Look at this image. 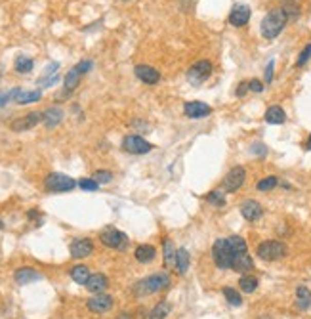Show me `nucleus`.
Wrapping results in <instances>:
<instances>
[{
    "label": "nucleus",
    "mask_w": 311,
    "mask_h": 319,
    "mask_svg": "<svg viewBox=\"0 0 311 319\" xmlns=\"http://www.w3.org/2000/svg\"><path fill=\"white\" fill-rule=\"evenodd\" d=\"M33 60L27 58V55H17L15 58V71L21 73V75H25V73H31L33 71Z\"/></svg>",
    "instance_id": "nucleus-33"
},
{
    "label": "nucleus",
    "mask_w": 311,
    "mask_h": 319,
    "mask_svg": "<svg viewBox=\"0 0 311 319\" xmlns=\"http://www.w3.org/2000/svg\"><path fill=\"white\" fill-rule=\"evenodd\" d=\"M286 245L281 241H264L258 245L256 254L258 258H262L264 262H277V260L286 256Z\"/></svg>",
    "instance_id": "nucleus-4"
},
{
    "label": "nucleus",
    "mask_w": 311,
    "mask_h": 319,
    "mask_svg": "<svg viewBox=\"0 0 311 319\" xmlns=\"http://www.w3.org/2000/svg\"><path fill=\"white\" fill-rule=\"evenodd\" d=\"M14 279H15V283H17V285H29V283H34V281L42 279V273H38L36 270L25 266V268H20V270L15 272Z\"/></svg>",
    "instance_id": "nucleus-17"
},
{
    "label": "nucleus",
    "mask_w": 311,
    "mask_h": 319,
    "mask_svg": "<svg viewBox=\"0 0 311 319\" xmlns=\"http://www.w3.org/2000/svg\"><path fill=\"white\" fill-rule=\"evenodd\" d=\"M223 296H225V300H227L231 306H241L243 304V296L239 294V291L231 289V287H225V289H223Z\"/></svg>",
    "instance_id": "nucleus-35"
},
{
    "label": "nucleus",
    "mask_w": 311,
    "mask_h": 319,
    "mask_svg": "<svg viewBox=\"0 0 311 319\" xmlns=\"http://www.w3.org/2000/svg\"><path fill=\"white\" fill-rule=\"evenodd\" d=\"M10 100H14V90H8V92H0V107L6 105Z\"/></svg>",
    "instance_id": "nucleus-41"
},
{
    "label": "nucleus",
    "mask_w": 311,
    "mask_h": 319,
    "mask_svg": "<svg viewBox=\"0 0 311 319\" xmlns=\"http://www.w3.org/2000/svg\"><path fill=\"white\" fill-rule=\"evenodd\" d=\"M258 277H254V275H246L244 273L243 277H241V281H239V287H241V291L246 292V294H250V292H254L258 289Z\"/></svg>",
    "instance_id": "nucleus-30"
},
{
    "label": "nucleus",
    "mask_w": 311,
    "mask_h": 319,
    "mask_svg": "<svg viewBox=\"0 0 311 319\" xmlns=\"http://www.w3.org/2000/svg\"><path fill=\"white\" fill-rule=\"evenodd\" d=\"M57 69H60V63H57V61H52V63H48L46 69H44V73H42V77L38 79V82H36V84H38L41 88H48V86L55 84V82L60 81Z\"/></svg>",
    "instance_id": "nucleus-16"
},
{
    "label": "nucleus",
    "mask_w": 311,
    "mask_h": 319,
    "mask_svg": "<svg viewBox=\"0 0 311 319\" xmlns=\"http://www.w3.org/2000/svg\"><path fill=\"white\" fill-rule=\"evenodd\" d=\"M42 92L41 90H20L14 88V100L20 105H27V103H34L41 100Z\"/></svg>",
    "instance_id": "nucleus-19"
},
{
    "label": "nucleus",
    "mask_w": 311,
    "mask_h": 319,
    "mask_svg": "<svg viewBox=\"0 0 311 319\" xmlns=\"http://www.w3.org/2000/svg\"><path fill=\"white\" fill-rule=\"evenodd\" d=\"M42 115H44V124H46L48 128H55V126H57V124L63 121V111H61L60 107L46 109Z\"/></svg>",
    "instance_id": "nucleus-25"
},
{
    "label": "nucleus",
    "mask_w": 311,
    "mask_h": 319,
    "mask_svg": "<svg viewBox=\"0 0 311 319\" xmlns=\"http://www.w3.org/2000/svg\"><path fill=\"white\" fill-rule=\"evenodd\" d=\"M44 187L50 193H67V191H73L76 187V182L71 176H65L61 172H52L44 180Z\"/></svg>",
    "instance_id": "nucleus-5"
},
{
    "label": "nucleus",
    "mask_w": 311,
    "mask_h": 319,
    "mask_svg": "<svg viewBox=\"0 0 311 319\" xmlns=\"http://www.w3.org/2000/svg\"><path fill=\"white\" fill-rule=\"evenodd\" d=\"M94 252V243L90 239H74L71 243V256L73 258H86Z\"/></svg>",
    "instance_id": "nucleus-15"
},
{
    "label": "nucleus",
    "mask_w": 311,
    "mask_h": 319,
    "mask_svg": "<svg viewBox=\"0 0 311 319\" xmlns=\"http://www.w3.org/2000/svg\"><path fill=\"white\" fill-rule=\"evenodd\" d=\"M102 243L109 249H116V251H124L126 249V245H128V237H126V233H122V231L115 230V228H107V230L102 231Z\"/></svg>",
    "instance_id": "nucleus-6"
},
{
    "label": "nucleus",
    "mask_w": 311,
    "mask_h": 319,
    "mask_svg": "<svg viewBox=\"0 0 311 319\" xmlns=\"http://www.w3.org/2000/svg\"><path fill=\"white\" fill-rule=\"evenodd\" d=\"M122 149L132 153V155H145L153 149V145L140 136H126L122 140Z\"/></svg>",
    "instance_id": "nucleus-9"
},
{
    "label": "nucleus",
    "mask_w": 311,
    "mask_h": 319,
    "mask_svg": "<svg viewBox=\"0 0 311 319\" xmlns=\"http://www.w3.org/2000/svg\"><path fill=\"white\" fill-rule=\"evenodd\" d=\"M134 71H135V77L140 81L145 82V84H157V82L161 81V73L157 69L149 67V65H138Z\"/></svg>",
    "instance_id": "nucleus-18"
},
{
    "label": "nucleus",
    "mask_w": 311,
    "mask_h": 319,
    "mask_svg": "<svg viewBox=\"0 0 311 319\" xmlns=\"http://www.w3.org/2000/svg\"><path fill=\"white\" fill-rule=\"evenodd\" d=\"M252 268H254V262H252L248 252H243V254L235 256L233 264H231V270H235V272H239V273H248Z\"/></svg>",
    "instance_id": "nucleus-21"
},
{
    "label": "nucleus",
    "mask_w": 311,
    "mask_h": 319,
    "mask_svg": "<svg viewBox=\"0 0 311 319\" xmlns=\"http://www.w3.org/2000/svg\"><path fill=\"white\" fill-rule=\"evenodd\" d=\"M134 256L138 262H142V264H149V262H153L157 256V249L153 245H140L138 249H135Z\"/></svg>",
    "instance_id": "nucleus-22"
},
{
    "label": "nucleus",
    "mask_w": 311,
    "mask_h": 319,
    "mask_svg": "<svg viewBox=\"0 0 311 319\" xmlns=\"http://www.w3.org/2000/svg\"><path fill=\"white\" fill-rule=\"evenodd\" d=\"M41 121H44V115L34 111V113H29V115L21 117V119H15V121L12 122V130H14V132H25V130L34 128Z\"/></svg>",
    "instance_id": "nucleus-10"
},
{
    "label": "nucleus",
    "mask_w": 311,
    "mask_h": 319,
    "mask_svg": "<svg viewBox=\"0 0 311 319\" xmlns=\"http://www.w3.org/2000/svg\"><path fill=\"white\" fill-rule=\"evenodd\" d=\"M296 304L300 310H307L311 306V291L307 287H298L296 289Z\"/></svg>",
    "instance_id": "nucleus-27"
},
{
    "label": "nucleus",
    "mask_w": 311,
    "mask_h": 319,
    "mask_svg": "<svg viewBox=\"0 0 311 319\" xmlns=\"http://www.w3.org/2000/svg\"><path fill=\"white\" fill-rule=\"evenodd\" d=\"M107 287H109V281L103 273H94V275H90L88 283H86V289H88L90 292H94V294L103 292Z\"/></svg>",
    "instance_id": "nucleus-20"
},
{
    "label": "nucleus",
    "mask_w": 311,
    "mask_h": 319,
    "mask_svg": "<svg viewBox=\"0 0 311 319\" xmlns=\"http://www.w3.org/2000/svg\"><path fill=\"white\" fill-rule=\"evenodd\" d=\"M273 69H275V61L271 60L269 63H267V67H265V82H267V84L273 81Z\"/></svg>",
    "instance_id": "nucleus-42"
},
{
    "label": "nucleus",
    "mask_w": 311,
    "mask_h": 319,
    "mask_svg": "<svg viewBox=\"0 0 311 319\" xmlns=\"http://www.w3.org/2000/svg\"><path fill=\"white\" fill-rule=\"evenodd\" d=\"M286 121V113L281 105H271L267 111H265V122L269 124H283Z\"/></svg>",
    "instance_id": "nucleus-23"
},
{
    "label": "nucleus",
    "mask_w": 311,
    "mask_h": 319,
    "mask_svg": "<svg viewBox=\"0 0 311 319\" xmlns=\"http://www.w3.org/2000/svg\"><path fill=\"white\" fill-rule=\"evenodd\" d=\"M81 77H82V73L79 71V67L74 65V67L67 73V77H65V86H63V94H69V92H73V90L76 88V84L81 82Z\"/></svg>",
    "instance_id": "nucleus-26"
},
{
    "label": "nucleus",
    "mask_w": 311,
    "mask_h": 319,
    "mask_svg": "<svg viewBox=\"0 0 311 319\" xmlns=\"http://www.w3.org/2000/svg\"><path fill=\"white\" fill-rule=\"evenodd\" d=\"M183 113L189 119H204L212 113V107L204 102H187L183 105Z\"/></svg>",
    "instance_id": "nucleus-12"
},
{
    "label": "nucleus",
    "mask_w": 311,
    "mask_h": 319,
    "mask_svg": "<svg viewBox=\"0 0 311 319\" xmlns=\"http://www.w3.org/2000/svg\"><path fill=\"white\" fill-rule=\"evenodd\" d=\"M119 319H132L130 317V313H126V312H122L121 315H119Z\"/></svg>",
    "instance_id": "nucleus-45"
},
{
    "label": "nucleus",
    "mask_w": 311,
    "mask_h": 319,
    "mask_svg": "<svg viewBox=\"0 0 311 319\" xmlns=\"http://www.w3.org/2000/svg\"><path fill=\"white\" fill-rule=\"evenodd\" d=\"M286 21H288V17H286V14L283 12V8H275V10H271L269 14L262 20V25H260L262 36L267 39V41L277 39L279 34L283 33Z\"/></svg>",
    "instance_id": "nucleus-1"
},
{
    "label": "nucleus",
    "mask_w": 311,
    "mask_h": 319,
    "mask_svg": "<svg viewBox=\"0 0 311 319\" xmlns=\"http://www.w3.org/2000/svg\"><path fill=\"white\" fill-rule=\"evenodd\" d=\"M94 180L98 183H109L111 180H113V174L109 172V170H98L94 174Z\"/></svg>",
    "instance_id": "nucleus-38"
},
{
    "label": "nucleus",
    "mask_w": 311,
    "mask_h": 319,
    "mask_svg": "<svg viewBox=\"0 0 311 319\" xmlns=\"http://www.w3.org/2000/svg\"><path fill=\"white\" fill-rule=\"evenodd\" d=\"M283 12L288 20H296L300 15V0H283Z\"/></svg>",
    "instance_id": "nucleus-29"
},
{
    "label": "nucleus",
    "mask_w": 311,
    "mask_h": 319,
    "mask_svg": "<svg viewBox=\"0 0 311 319\" xmlns=\"http://www.w3.org/2000/svg\"><path fill=\"white\" fill-rule=\"evenodd\" d=\"M210 73H212V63L206 60H201L197 61L195 65H191V69L187 71V81L197 86V84L206 81L210 77Z\"/></svg>",
    "instance_id": "nucleus-8"
},
{
    "label": "nucleus",
    "mask_w": 311,
    "mask_h": 319,
    "mask_svg": "<svg viewBox=\"0 0 311 319\" xmlns=\"http://www.w3.org/2000/svg\"><path fill=\"white\" fill-rule=\"evenodd\" d=\"M248 21H250V8L246 6V4L233 6V10H231L229 14V23L233 27H244Z\"/></svg>",
    "instance_id": "nucleus-13"
},
{
    "label": "nucleus",
    "mask_w": 311,
    "mask_h": 319,
    "mask_svg": "<svg viewBox=\"0 0 311 319\" xmlns=\"http://www.w3.org/2000/svg\"><path fill=\"white\" fill-rule=\"evenodd\" d=\"M170 312H172V308H170L168 302H161V304H157L155 308L149 312V319H166Z\"/></svg>",
    "instance_id": "nucleus-32"
},
{
    "label": "nucleus",
    "mask_w": 311,
    "mask_h": 319,
    "mask_svg": "<svg viewBox=\"0 0 311 319\" xmlns=\"http://www.w3.org/2000/svg\"><path fill=\"white\" fill-rule=\"evenodd\" d=\"M248 88H250L252 92H256V94H260V92H264V82L258 81V79H254V81L248 82Z\"/></svg>",
    "instance_id": "nucleus-40"
},
{
    "label": "nucleus",
    "mask_w": 311,
    "mask_h": 319,
    "mask_svg": "<svg viewBox=\"0 0 311 319\" xmlns=\"http://www.w3.org/2000/svg\"><path fill=\"white\" fill-rule=\"evenodd\" d=\"M309 58H311V44H307V46L300 52V58H298V61H296V65L298 67H302V65H305L307 61H309Z\"/></svg>",
    "instance_id": "nucleus-39"
},
{
    "label": "nucleus",
    "mask_w": 311,
    "mask_h": 319,
    "mask_svg": "<svg viewBox=\"0 0 311 319\" xmlns=\"http://www.w3.org/2000/svg\"><path fill=\"white\" fill-rule=\"evenodd\" d=\"M246 180V170L243 166H235V168H231L227 172V176L223 178L222 182V187L223 191H227V193H235V191L241 187Z\"/></svg>",
    "instance_id": "nucleus-7"
},
{
    "label": "nucleus",
    "mask_w": 311,
    "mask_h": 319,
    "mask_svg": "<svg viewBox=\"0 0 311 319\" xmlns=\"http://www.w3.org/2000/svg\"><path fill=\"white\" fill-rule=\"evenodd\" d=\"M71 277H73L74 283H79V285H86L90 279V270L86 268V266H74L73 270H71Z\"/></svg>",
    "instance_id": "nucleus-28"
},
{
    "label": "nucleus",
    "mask_w": 311,
    "mask_h": 319,
    "mask_svg": "<svg viewBox=\"0 0 311 319\" xmlns=\"http://www.w3.org/2000/svg\"><path fill=\"white\" fill-rule=\"evenodd\" d=\"M277 183H279L277 176H267L256 183V190L258 191H271L273 187H277Z\"/></svg>",
    "instance_id": "nucleus-36"
},
{
    "label": "nucleus",
    "mask_w": 311,
    "mask_h": 319,
    "mask_svg": "<svg viewBox=\"0 0 311 319\" xmlns=\"http://www.w3.org/2000/svg\"><path fill=\"white\" fill-rule=\"evenodd\" d=\"M88 310L94 313H105L109 312L111 308H113V298L109 296V294H103V292H100V294H95V296H92V298L88 300Z\"/></svg>",
    "instance_id": "nucleus-11"
},
{
    "label": "nucleus",
    "mask_w": 311,
    "mask_h": 319,
    "mask_svg": "<svg viewBox=\"0 0 311 319\" xmlns=\"http://www.w3.org/2000/svg\"><path fill=\"white\" fill-rule=\"evenodd\" d=\"M170 287V275L168 273H155V275H149V277L142 279L138 285H135V294L138 296H147V294H153V292H159L163 289H168Z\"/></svg>",
    "instance_id": "nucleus-2"
},
{
    "label": "nucleus",
    "mask_w": 311,
    "mask_h": 319,
    "mask_svg": "<svg viewBox=\"0 0 311 319\" xmlns=\"http://www.w3.org/2000/svg\"><path fill=\"white\" fill-rule=\"evenodd\" d=\"M307 149H311V134H309V140H307Z\"/></svg>",
    "instance_id": "nucleus-46"
},
{
    "label": "nucleus",
    "mask_w": 311,
    "mask_h": 319,
    "mask_svg": "<svg viewBox=\"0 0 311 319\" xmlns=\"http://www.w3.org/2000/svg\"><path fill=\"white\" fill-rule=\"evenodd\" d=\"M241 214L244 216V220H248V222H256L260 218L264 216V209H262V204L254 201V199H246L243 204H241Z\"/></svg>",
    "instance_id": "nucleus-14"
},
{
    "label": "nucleus",
    "mask_w": 311,
    "mask_h": 319,
    "mask_svg": "<svg viewBox=\"0 0 311 319\" xmlns=\"http://www.w3.org/2000/svg\"><path fill=\"white\" fill-rule=\"evenodd\" d=\"M189 262H191V258H189L187 249H178L174 266H176V272L180 273V275H185V273H187V270H189Z\"/></svg>",
    "instance_id": "nucleus-24"
},
{
    "label": "nucleus",
    "mask_w": 311,
    "mask_h": 319,
    "mask_svg": "<svg viewBox=\"0 0 311 319\" xmlns=\"http://www.w3.org/2000/svg\"><path fill=\"white\" fill-rule=\"evenodd\" d=\"M79 185H81L82 191H98V187H100V183L95 182L94 178H82Z\"/></svg>",
    "instance_id": "nucleus-37"
},
{
    "label": "nucleus",
    "mask_w": 311,
    "mask_h": 319,
    "mask_svg": "<svg viewBox=\"0 0 311 319\" xmlns=\"http://www.w3.org/2000/svg\"><path fill=\"white\" fill-rule=\"evenodd\" d=\"M206 201H208L212 207H216V209H223V207H225V191L223 190L210 191L208 195H206Z\"/></svg>",
    "instance_id": "nucleus-31"
},
{
    "label": "nucleus",
    "mask_w": 311,
    "mask_h": 319,
    "mask_svg": "<svg viewBox=\"0 0 311 319\" xmlns=\"http://www.w3.org/2000/svg\"><path fill=\"white\" fill-rule=\"evenodd\" d=\"M212 258L216 262V266L220 270H229L231 264H233V258H235V252L231 249L227 237L225 239H218L214 247H212Z\"/></svg>",
    "instance_id": "nucleus-3"
},
{
    "label": "nucleus",
    "mask_w": 311,
    "mask_h": 319,
    "mask_svg": "<svg viewBox=\"0 0 311 319\" xmlns=\"http://www.w3.org/2000/svg\"><path fill=\"white\" fill-rule=\"evenodd\" d=\"M248 82H241V84H239V88H237V96L239 98H243L244 94H246V92H248Z\"/></svg>",
    "instance_id": "nucleus-44"
},
{
    "label": "nucleus",
    "mask_w": 311,
    "mask_h": 319,
    "mask_svg": "<svg viewBox=\"0 0 311 319\" xmlns=\"http://www.w3.org/2000/svg\"><path fill=\"white\" fill-rule=\"evenodd\" d=\"M265 145L264 143H254L252 145V153H256V155H265Z\"/></svg>",
    "instance_id": "nucleus-43"
},
{
    "label": "nucleus",
    "mask_w": 311,
    "mask_h": 319,
    "mask_svg": "<svg viewBox=\"0 0 311 319\" xmlns=\"http://www.w3.org/2000/svg\"><path fill=\"white\" fill-rule=\"evenodd\" d=\"M176 251L178 249H174V243L170 241V239H164V262H166V266L174 264L176 262Z\"/></svg>",
    "instance_id": "nucleus-34"
}]
</instances>
